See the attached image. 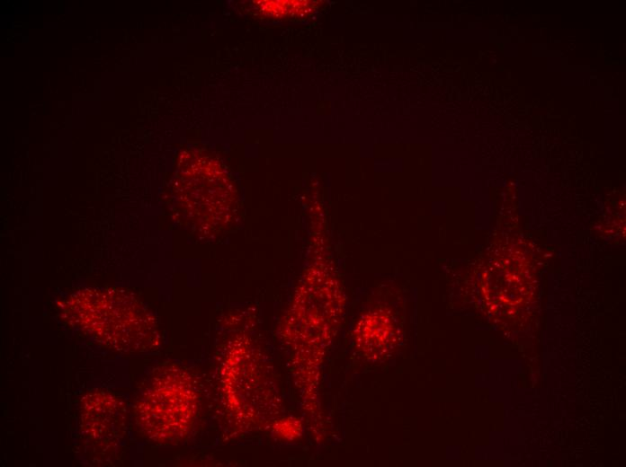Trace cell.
Here are the masks:
<instances>
[{
    "label": "cell",
    "instance_id": "1",
    "mask_svg": "<svg viewBox=\"0 0 626 467\" xmlns=\"http://www.w3.org/2000/svg\"><path fill=\"white\" fill-rule=\"evenodd\" d=\"M197 406L190 377L182 369H165L142 390L135 407L137 422L156 440L173 439L185 433Z\"/></svg>",
    "mask_w": 626,
    "mask_h": 467
},
{
    "label": "cell",
    "instance_id": "2",
    "mask_svg": "<svg viewBox=\"0 0 626 467\" xmlns=\"http://www.w3.org/2000/svg\"><path fill=\"white\" fill-rule=\"evenodd\" d=\"M98 294L97 299L101 305L93 295L79 297L84 301V304L75 298L76 305H71L76 307V312L71 313H76L74 321L76 324L84 330H88L100 342L117 350L126 352L147 349L144 346V342L148 341L144 338L147 334L146 327L140 326V321L144 320L140 319L139 313L128 312L130 307L126 305L116 317L120 306H116L113 312V298L108 297L109 310L104 294L103 293V297L101 292Z\"/></svg>",
    "mask_w": 626,
    "mask_h": 467
},
{
    "label": "cell",
    "instance_id": "3",
    "mask_svg": "<svg viewBox=\"0 0 626 467\" xmlns=\"http://www.w3.org/2000/svg\"><path fill=\"white\" fill-rule=\"evenodd\" d=\"M81 423L85 436L94 439L119 437L124 426L122 406L106 392H94L82 400Z\"/></svg>",
    "mask_w": 626,
    "mask_h": 467
}]
</instances>
